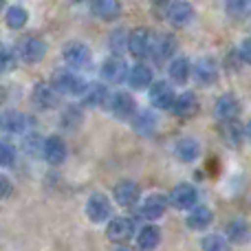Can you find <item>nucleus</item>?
Wrapping results in <instances>:
<instances>
[{
  "mask_svg": "<svg viewBox=\"0 0 251 251\" xmlns=\"http://www.w3.org/2000/svg\"><path fill=\"white\" fill-rule=\"evenodd\" d=\"M51 86L55 88L60 95H69V97H79L82 91L86 88V82L75 73L73 69H62L53 73L51 79Z\"/></svg>",
  "mask_w": 251,
  "mask_h": 251,
  "instance_id": "nucleus-1",
  "label": "nucleus"
},
{
  "mask_svg": "<svg viewBox=\"0 0 251 251\" xmlns=\"http://www.w3.org/2000/svg\"><path fill=\"white\" fill-rule=\"evenodd\" d=\"M62 57H64V62H66V66H69V69L84 71V69H88V66H91L93 53H91V49H88V44L73 40V42H69L64 47Z\"/></svg>",
  "mask_w": 251,
  "mask_h": 251,
  "instance_id": "nucleus-2",
  "label": "nucleus"
},
{
  "mask_svg": "<svg viewBox=\"0 0 251 251\" xmlns=\"http://www.w3.org/2000/svg\"><path fill=\"white\" fill-rule=\"evenodd\" d=\"M106 104H108L110 115H113L115 119H122V122L130 119L134 115V110H137V101H134V97L130 95V93H126V91L108 93Z\"/></svg>",
  "mask_w": 251,
  "mask_h": 251,
  "instance_id": "nucleus-3",
  "label": "nucleus"
},
{
  "mask_svg": "<svg viewBox=\"0 0 251 251\" xmlns=\"http://www.w3.org/2000/svg\"><path fill=\"white\" fill-rule=\"evenodd\" d=\"M44 55H47V42L38 35H26L18 44V57L25 64H38L44 60Z\"/></svg>",
  "mask_w": 251,
  "mask_h": 251,
  "instance_id": "nucleus-4",
  "label": "nucleus"
},
{
  "mask_svg": "<svg viewBox=\"0 0 251 251\" xmlns=\"http://www.w3.org/2000/svg\"><path fill=\"white\" fill-rule=\"evenodd\" d=\"M86 216L91 223L100 225V223H106L110 216H113V203L106 194L101 192H95V194L88 196L86 201Z\"/></svg>",
  "mask_w": 251,
  "mask_h": 251,
  "instance_id": "nucleus-5",
  "label": "nucleus"
},
{
  "mask_svg": "<svg viewBox=\"0 0 251 251\" xmlns=\"http://www.w3.org/2000/svg\"><path fill=\"white\" fill-rule=\"evenodd\" d=\"M152 44H154V35H152L150 29H143V26L130 31L128 38H126V49H128L130 55H134V57L150 55Z\"/></svg>",
  "mask_w": 251,
  "mask_h": 251,
  "instance_id": "nucleus-6",
  "label": "nucleus"
},
{
  "mask_svg": "<svg viewBox=\"0 0 251 251\" xmlns=\"http://www.w3.org/2000/svg\"><path fill=\"white\" fill-rule=\"evenodd\" d=\"M168 203L172 205V207L187 212L190 207H194V205L199 203V190H196L192 183H178V185H174L172 192H170Z\"/></svg>",
  "mask_w": 251,
  "mask_h": 251,
  "instance_id": "nucleus-7",
  "label": "nucleus"
},
{
  "mask_svg": "<svg viewBox=\"0 0 251 251\" xmlns=\"http://www.w3.org/2000/svg\"><path fill=\"white\" fill-rule=\"evenodd\" d=\"M42 156L49 165H62L69 156V148H66V141L60 137V134H51L42 141Z\"/></svg>",
  "mask_w": 251,
  "mask_h": 251,
  "instance_id": "nucleus-8",
  "label": "nucleus"
},
{
  "mask_svg": "<svg viewBox=\"0 0 251 251\" xmlns=\"http://www.w3.org/2000/svg\"><path fill=\"white\" fill-rule=\"evenodd\" d=\"M106 236L110 243H128L134 236V221L128 216H115L108 218L106 225Z\"/></svg>",
  "mask_w": 251,
  "mask_h": 251,
  "instance_id": "nucleus-9",
  "label": "nucleus"
},
{
  "mask_svg": "<svg viewBox=\"0 0 251 251\" xmlns=\"http://www.w3.org/2000/svg\"><path fill=\"white\" fill-rule=\"evenodd\" d=\"M165 16H168V22L172 26L183 29V26H187L194 20V7H192V2H187V0H172V2L168 4Z\"/></svg>",
  "mask_w": 251,
  "mask_h": 251,
  "instance_id": "nucleus-10",
  "label": "nucleus"
},
{
  "mask_svg": "<svg viewBox=\"0 0 251 251\" xmlns=\"http://www.w3.org/2000/svg\"><path fill=\"white\" fill-rule=\"evenodd\" d=\"M174 95H176V93H174L170 82H152L150 86H148V100L159 110H170V106H172V101H174Z\"/></svg>",
  "mask_w": 251,
  "mask_h": 251,
  "instance_id": "nucleus-11",
  "label": "nucleus"
},
{
  "mask_svg": "<svg viewBox=\"0 0 251 251\" xmlns=\"http://www.w3.org/2000/svg\"><path fill=\"white\" fill-rule=\"evenodd\" d=\"M238 113H240V101H238V97L231 95V93L221 95L216 100V104H214V117L221 124L238 119Z\"/></svg>",
  "mask_w": 251,
  "mask_h": 251,
  "instance_id": "nucleus-12",
  "label": "nucleus"
},
{
  "mask_svg": "<svg viewBox=\"0 0 251 251\" xmlns=\"http://www.w3.org/2000/svg\"><path fill=\"white\" fill-rule=\"evenodd\" d=\"M218 62L214 60L212 55L207 57H201L199 62L194 64V69H192V75H194V79L201 84V86H212V84H216L218 79Z\"/></svg>",
  "mask_w": 251,
  "mask_h": 251,
  "instance_id": "nucleus-13",
  "label": "nucleus"
},
{
  "mask_svg": "<svg viewBox=\"0 0 251 251\" xmlns=\"http://www.w3.org/2000/svg\"><path fill=\"white\" fill-rule=\"evenodd\" d=\"M170 108H172V113L176 115V117L190 119L199 113L201 104H199V97H196L192 91H183V93H178V95H174V101Z\"/></svg>",
  "mask_w": 251,
  "mask_h": 251,
  "instance_id": "nucleus-14",
  "label": "nucleus"
},
{
  "mask_svg": "<svg viewBox=\"0 0 251 251\" xmlns=\"http://www.w3.org/2000/svg\"><path fill=\"white\" fill-rule=\"evenodd\" d=\"M31 100H33V104L40 110H53L60 104V93L51 84H35L33 93H31Z\"/></svg>",
  "mask_w": 251,
  "mask_h": 251,
  "instance_id": "nucleus-15",
  "label": "nucleus"
},
{
  "mask_svg": "<svg viewBox=\"0 0 251 251\" xmlns=\"http://www.w3.org/2000/svg\"><path fill=\"white\" fill-rule=\"evenodd\" d=\"M139 199H141V187L134 181H122L113 190V201L122 207H132L139 203Z\"/></svg>",
  "mask_w": 251,
  "mask_h": 251,
  "instance_id": "nucleus-16",
  "label": "nucleus"
},
{
  "mask_svg": "<svg viewBox=\"0 0 251 251\" xmlns=\"http://www.w3.org/2000/svg\"><path fill=\"white\" fill-rule=\"evenodd\" d=\"M165 209H168V196L159 194V192H154V194H148L146 199L141 201V216L148 218V221H159L161 216L165 214Z\"/></svg>",
  "mask_w": 251,
  "mask_h": 251,
  "instance_id": "nucleus-17",
  "label": "nucleus"
},
{
  "mask_svg": "<svg viewBox=\"0 0 251 251\" xmlns=\"http://www.w3.org/2000/svg\"><path fill=\"white\" fill-rule=\"evenodd\" d=\"M88 7L93 16L106 22H113L122 16V0H91Z\"/></svg>",
  "mask_w": 251,
  "mask_h": 251,
  "instance_id": "nucleus-18",
  "label": "nucleus"
},
{
  "mask_svg": "<svg viewBox=\"0 0 251 251\" xmlns=\"http://www.w3.org/2000/svg\"><path fill=\"white\" fill-rule=\"evenodd\" d=\"M126 75H128V64H126V60L119 55H110L108 60L104 62V66H101V77H104L106 82L122 84V82H126Z\"/></svg>",
  "mask_w": 251,
  "mask_h": 251,
  "instance_id": "nucleus-19",
  "label": "nucleus"
},
{
  "mask_svg": "<svg viewBox=\"0 0 251 251\" xmlns=\"http://www.w3.org/2000/svg\"><path fill=\"white\" fill-rule=\"evenodd\" d=\"M185 223H187V227H190V229L203 231V229H207V227L214 223V212L207 207V205H199V203H196L194 207H190V212H187Z\"/></svg>",
  "mask_w": 251,
  "mask_h": 251,
  "instance_id": "nucleus-20",
  "label": "nucleus"
},
{
  "mask_svg": "<svg viewBox=\"0 0 251 251\" xmlns=\"http://www.w3.org/2000/svg\"><path fill=\"white\" fill-rule=\"evenodd\" d=\"M132 122V130L143 137H152L156 132V126H159V119L152 110H134V115L130 117Z\"/></svg>",
  "mask_w": 251,
  "mask_h": 251,
  "instance_id": "nucleus-21",
  "label": "nucleus"
},
{
  "mask_svg": "<svg viewBox=\"0 0 251 251\" xmlns=\"http://www.w3.org/2000/svg\"><path fill=\"white\" fill-rule=\"evenodd\" d=\"M174 156L178 161H185V163H192V161L199 159L201 154V143L192 137H181L174 141V148H172Z\"/></svg>",
  "mask_w": 251,
  "mask_h": 251,
  "instance_id": "nucleus-22",
  "label": "nucleus"
},
{
  "mask_svg": "<svg viewBox=\"0 0 251 251\" xmlns=\"http://www.w3.org/2000/svg\"><path fill=\"white\" fill-rule=\"evenodd\" d=\"M26 126H29V119L26 115H22L20 110H4L0 115V130L9 134H22L26 132Z\"/></svg>",
  "mask_w": 251,
  "mask_h": 251,
  "instance_id": "nucleus-23",
  "label": "nucleus"
},
{
  "mask_svg": "<svg viewBox=\"0 0 251 251\" xmlns=\"http://www.w3.org/2000/svg\"><path fill=\"white\" fill-rule=\"evenodd\" d=\"M126 82L130 84V88L141 91V88H148L152 82H154V73H152V69L148 64H134L132 69H128Z\"/></svg>",
  "mask_w": 251,
  "mask_h": 251,
  "instance_id": "nucleus-24",
  "label": "nucleus"
},
{
  "mask_svg": "<svg viewBox=\"0 0 251 251\" xmlns=\"http://www.w3.org/2000/svg\"><path fill=\"white\" fill-rule=\"evenodd\" d=\"M251 236V227L245 218H234V221L227 223V229H225V238L227 243L231 245H243L247 243Z\"/></svg>",
  "mask_w": 251,
  "mask_h": 251,
  "instance_id": "nucleus-25",
  "label": "nucleus"
},
{
  "mask_svg": "<svg viewBox=\"0 0 251 251\" xmlns=\"http://www.w3.org/2000/svg\"><path fill=\"white\" fill-rule=\"evenodd\" d=\"M168 75H170V79H172L174 84H185L187 79H190V75H192L190 60L183 57V55L172 57V62H170V66H168Z\"/></svg>",
  "mask_w": 251,
  "mask_h": 251,
  "instance_id": "nucleus-26",
  "label": "nucleus"
},
{
  "mask_svg": "<svg viewBox=\"0 0 251 251\" xmlns=\"http://www.w3.org/2000/svg\"><path fill=\"white\" fill-rule=\"evenodd\" d=\"M82 101L86 106H101V104H106V100H108V88L104 86V84H100V82H93V84H86V88L82 91Z\"/></svg>",
  "mask_w": 251,
  "mask_h": 251,
  "instance_id": "nucleus-27",
  "label": "nucleus"
},
{
  "mask_svg": "<svg viewBox=\"0 0 251 251\" xmlns=\"http://www.w3.org/2000/svg\"><path fill=\"white\" fill-rule=\"evenodd\" d=\"M161 236H163L161 229L150 221V225L141 227V229L137 231V245L141 249H156L161 245Z\"/></svg>",
  "mask_w": 251,
  "mask_h": 251,
  "instance_id": "nucleus-28",
  "label": "nucleus"
},
{
  "mask_svg": "<svg viewBox=\"0 0 251 251\" xmlns=\"http://www.w3.org/2000/svg\"><path fill=\"white\" fill-rule=\"evenodd\" d=\"M156 55V60H170V57H174V53H176V38L170 33L161 35L159 42L154 40V44H152V51Z\"/></svg>",
  "mask_w": 251,
  "mask_h": 251,
  "instance_id": "nucleus-29",
  "label": "nucleus"
},
{
  "mask_svg": "<svg viewBox=\"0 0 251 251\" xmlns=\"http://www.w3.org/2000/svg\"><path fill=\"white\" fill-rule=\"evenodd\" d=\"M4 20H7V26L13 31L22 29V26L29 22V11H26L22 4H11V7L7 9V13H4Z\"/></svg>",
  "mask_w": 251,
  "mask_h": 251,
  "instance_id": "nucleus-30",
  "label": "nucleus"
},
{
  "mask_svg": "<svg viewBox=\"0 0 251 251\" xmlns=\"http://www.w3.org/2000/svg\"><path fill=\"white\" fill-rule=\"evenodd\" d=\"M223 126H225V130H223V137H225V141L229 143V146H238V143L243 141V134H245L243 128L238 126V122L234 119V122H225Z\"/></svg>",
  "mask_w": 251,
  "mask_h": 251,
  "instance_id": "nucleus-31",
  "label": "nucleus"
},
{
  "mask_svg": "<svg viewBox=\"0 0 251 251\" xmlns=\"http://www.w3.org/2000/svg\"><path fill=\"white\" fill-rule=\"evenodd\" d=\"M201 247L205 251H223V249L229 247V243H227V238L221 234H209L201 240Z\"/></svg>",
  "mask_w": 251,
  "mask_h": 251,
  "instance_id": "nucleus-32",
  "label": "nucleus"
},
{
  "mask_svg": "<svg viewBox=\"0 0 251 251\" xmlns=\"http://www.w3.org/2000/svg\"><path fill=\"white\" fill-rule=\"evenodd\" d=\"M16 163V148L0 139V168H11Z\"/></svg>",
  "mask_w": 251,
  "mask_h": 251,
  "instance_id": "nucleus-33",
  "label": "nucleus"
},
{
  "mask_svg": "<svg viewBox=\"0 0 251 251\" xmlns=\"http://www.w3.org/2000/svg\"><path fill=\"white\" fill-rule=\"evenodd\" d=\"M13 66H16V53L7 44H0V73H9Z\"/></svg>",
  "mask_w": 251,
  "mask_h": 251,
  "instance_id": "nucleus-34",
  "label": "nucleus"
},
{
  "mask_svg": "<svg viewBox=\"0 0 251 251\" xmlns=\"http://www.w3.org/2000/svg\"><path fill=\"white\" fill-rule=\"evenodd\" d=\"M247 4L249 0H227V11H229V16L240 18L247 13Z\"/></svg>",
  "mask_w": 251,
  "mask_h": 251,
  "instance_id": "nucleus-35",
  "label": "nucleus"
},
{
  "mask_svg": "<svg viewBox=\"0 0 251 251\" xmlns=\"http://www.w3.org/2000/svg\"><path fill=\"white\" fill-rule=\"evenodd\" d=\"M13 194V181L4 172H0V201L9 199Z\"/></svg>",
  "mask_w": 251,
  "mask_h": 251,
  "instance_id": "nucleus-36",
  "label": "nucleus"
},
{
  "mask_svg": "<svg viewBox=\"0 0 251 251\" xmlns=\"http://www.w3.org/2000/svg\"><path fill=\"white\" fill-rule=\"evenodd\" d=\"M126 38L128 35H124V31H113V35H110V49L119 53L126 47Z\"/></svg>",
  "mask_w": 251,
  "mask_h": 251,
  "instance_id": "nucleus-37",
  "label": "nucleus"
},
{
  "mask_svg": "<svg viewBox=\"0 0 251 251\" xmlns=\"http://www.w3.org/2000/svg\"><path fill=\"white\" fill-rule=\"evenodd\" d=\"M243 55L247 57V60L251 62V40H247V42L243 44Z\"/></svg>",
  "mask_w": 251,
  "mask_h": 251,
  "instance_id": "nucleus-38",
  "label": "nucleus"
},
{
  "mask_svg": "<svg viewBox=\"0 0 251 251\" xmlns=\"http://www.w3.org/2000/svg\"><path fill=\"white\" fill-rule=\"evenodd\" d=\"M243 132H245V134H247V139H249V141H251V117H249V122H247V124H245Z\"/></svg>",
  "mask_w": 251,
  "mask_h": 251,
  "instance_id": "nucleus-39",
  "label": "nucleus"
},
{
  "mask_svg": "<svg viewBox=\"0 0 251 251\" xmlns=\"http://www.w3.org/2000/svg\"><path fill=\"white\" fill-rule=\"evenodd\" d=\"M150 2H154V4H159V7H168L172 0H150Z\"/></svg>",
  "mask_w": 251,
  "mask_h": 251,
  "instance_id": "nucleus-40",
  "label": "nucleus"
},
{
  "mask_svg": "<svg viewBox=\"0 0 251 251\" xmlns=\"http://www.w3.org/2000/svg\"><path fill=\"white\" fill-rule=\"evenodd\" d=\"M4 7V0H0V9H2Z\"/></svg>",
  "mask_w": 251,
  "mask_h": 251,
  "instance_id": "nucleus-41",
  "label": "nucleus"
},
{
  "mask_svg": "<svg viewBox=\"0 0 251 251\" xmlns=\"http://www.w3.org/2000/svg\"><path fill=\"white\" fill-rule=\"evenodd\" d=\"M75 2H79V0H75Z\"/></svg>",
  "mask_w": 251,
  "mask_h": 251,
  "instance_id": "nucleus-42",
  "label": "nucleus"
}]
</instances>
